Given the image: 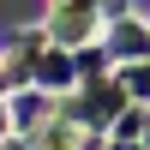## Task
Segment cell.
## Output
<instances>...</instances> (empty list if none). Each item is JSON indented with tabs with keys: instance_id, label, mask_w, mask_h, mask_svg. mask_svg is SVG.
Instances as JSON below:
<instances>
[{
	"instance_id": "obj_1",
	"label": "cell",
	"mask_w": 150,
	"mask_h": 150,
	"mask_svg": "<svg viewBox=\"0 0 150 150\" xmlns=\"http://www.w3.org/2000/svg\"><path fill=\"white\" fill-rule=\"evenodd\" d=\"M138 90H144V96H150V72H138Z\"/></svg>"
}]
</instances>
